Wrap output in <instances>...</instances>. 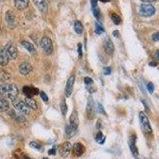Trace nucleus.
I'll use <instances>...</instances> for the list:
<instances>
[{"instance_id": "f257e3e1", "label": "nucleus", "mask_w": 159, "mask_h": 159, "mask_svg": "<svg viewBox=\"0 0 159 159\" xmlns=\"http://www.w3.org/2000/svg\"><path fill=\"white\" fill-rule=\"evenodd\" d=\"M0 95L4 99L15 101L18 96V89L14 84L4 83L0 86Z\"/></svg>"}, {"instance_id": "f03ea898", "label": "nucleus", "mask_w": 159, "mask_h": 159, "mask_svg": "<svg viewBox=\"0 0 159 159\" xmlns=\"http://www.w3.org/2000/svg\"><path fill=\"white\" fill-rule=\"evenodd\" d=\"M155 7L152 4L143 3L139 7V15L143 17H150L155 14Z\"/></svg>"}, {"instance_id": "7ed1b4c3", "label": "nucleus", "mask_w": 159, "mask_h": 159, "mask_svg": "<svg viewBox=\"0 0 159 159\" xmlns=\"http://www.w3.org/2000/svg\"><path fill=\"white\" fill-rule=\"evenodd\" d=\"M139 120L141 123V126L143 127V130H144L147 134H151L152 133V128L150 126V121H149L148 117L147 115L145 114L143 111H141L139 113Z\"/></svg>"}, {"instance_id": "20e7f679", "label": "nucleus", "mask_w": 159, "mask_h": 159, "mask_svg": "<svg viewBox=\"0 0 159 159\" xmlns=\"http://www.w3.org/2000/svg\"><path fill=\"white\" fill-rule=\"evenodd\" d=\"M41 46L42 49L45 51V52L47 55H50L53 50V46H52V42L51 39L48 37H44L41 40Z\"/></svg>"}, {"instance_id": "39448f33", "label": "nucleus", "mask_w": 159, "mask_h": 159, "mask_svg": "<svg viewBox=\"0 0 159 159\" xmlns=\"http://www.w3.org/2000/svg\"><path fill=\"white\" fill-rule=\"evenodd\" d=\"M4 48H5L7 54L10 60L16 59L17 57H18V49H17L16 45L15 44L12 43V42H10V43L7 44L4 46Z\"/></svg>"}, {"instance_id": "423d86ee", "label": "nucleus", "mask_w": 159, "mask_h": 159, "mask_svg": "<svg viewBox=\"0 0 159 159\" xmlns=\"http://www.w3.org/2000/svg\"><path fill=\"white\" fill-rule=\"evenodd\" d=\"M14 107L22 115H29L30 112V108L23 101H14Z\"/></svg>"}, {"instance_id": "0eeeda50", "label": "nucleus", "mask_w": 159, "mask_h": 159, "mask_svg": "<svg viewBox=\"0 0 159 159\" xmlns=\"http://www.w3.org/2000/svg\"><path fill=\"white\" fill-rule=\"evenodd\" d=\"M75 83V76H71L68 79L67 83H66V86L65 89V95L66 97H69L72 95V91H73V86H74Z\"/></svg>"}, {"instance_id": "6e6552de", "label": "nucleus", "mask_w": 159, "mask_h": 159, "mask_svg": "<svg viewBox=\"0 0 159 159\" xmlns=\"http://www.w3.org/2000/svg\"><path fill=\"white\" fill-rule=\"evenodd\" d=\"M72 150V145L69 142H65L60 147V154L63 157H66L69 155Z\"/></svg>"}, {"instance_id": "1a4fd4ad", "label": "nucleus", "mask_w": 159, "mask_h": 159, "mask_svg": "<svg viewBox=\"0 0 159 159\" xmlns=\"http://www.w3.org/2000/svg\"><path fill=\"white\" fill-rule=\"evenodd\" d=\"M129 147H130V151L132 154L135 157H138L139 156V150H138L137 147H136V135L135 134H132L129 139Z\"/></svg>"}, {"instance_id": "9d476101", "label": "nucleus", "mask_w": 159, "mask_h": 159, "mask_svg": "<svg viewBox=\"0 0 159 159\" xmlns=\"http://www.w3.org/2000/svg\"><path fill=\"white\" fill-rule=\"evenodd\" d=\"M72 150L73 155L76 156V157H80L85 152V147L82 143H76L72 147Z\"/></svg>"}, {"instance_id": "9b49d317", "label": "nucleus", "mask_w": 159, "mask_h": 159, "mask_svg": "<svg viewBox=\"0 0 159 159\" xmlns=\"http://www.w3.org/2000/svg\"><path fill=\"white\" fill-rule=\"evenodd\" d=\"M103 47H104L105 52H107L109 56L113 55L115 51V45L113 42H111V40L109 38H107V39L105 40L104 42H103Z\"/></svg>"}, {"instance_id": "f8f14e48", "label": "nucleus", "mask_w": 159, "mask_h": 159, "mask_svg": "<svg viewBox=\"0 0 159 159\" xmlns=\"http://www.w3.org/2000/svg\"><path fill=\"white\" fill-rule=\"evenodd\" d=\"M22 92L26 97L29 98H32L33 96H36L39 93L38 89L34 87H32V86H25L22 89Z\"/></svg>"}, {"instance_id": "ddd939ff", "label": "nucleus", "mask_w": 159, "mask_h": 159, "mask_svg": "<svg viewBox=\"0 0 159 159\" xmlns=\"http://www.w3.org/2000/svg\"><path fill=\"white\" fill-rule=\"evenodd\" d=\"M33 67L32 65L29 62H23L19 66V72L23 76H27L32 72Z\"/></svg>"}, {"instance_id": "4468645a", "label": "nucleus", "mask_w": 159, "mask_h": 159, "mask_svg": "<svg viewBox=\"0 0 159 159\" xmlns=\"http://www.w3.org/2000/svg\"><path fill=\"white\" fill-rule=\"evenodd\" d=\"M5 19L6 22H7L8 25L11 27H14L16 23V17H15V14L11 11H7L5 15Z\"/></svg>"}, {"instance_id": "2eb2a0df", "label": "nucleus", "mask_w": 159, "mask_h": 159, "mask_svg": "<svg viewBox=\"0 0 159 159\" xmlns=\"http://www.w3.org/2000/svg\"><path fill=\"white\" fill-rule=\"evenodd\" d=\"M94 102L92 99V98L89 97V100H88L87 107H86V114L89 119H92V117L94 116Z\"/></svg>"}, {"instance_id": "dca6fc26", "label": "nucleus", "mask_w": 159, "mask_h": 159, "mask_svg": "<svg viewBox=\"0 0 159 159\" xmlns=\"http://www.w3.org/2000/svg\"><path fill=\"white\" fill-rule=\"evenodd\" d=\"M9 57H8L7 52L4 47H0V65L1 66H7L9 63Z\"/></svg>"}, {"instance_id": "f3484780", "label": "nucleus", "mask_w": 159, "mask_h": 159, "mask_svg": "<svg viewBox=\"0 0 159 159\" xmlns=\"http://www.w3.org/2000/svg\"><path fill=\"white\" fill-rule=\"evenodd\" d=\"M34 3L41 12L45 13L48 9V3L46 0H33Z\"/></svg>"}, {"instance_id": "a211bd4d", "label": "nucleus", "mask_w": 159, "mask_h": 159, "mask_svg": "<svg viewBox=\"0 0 159 159\" xmlns=\"http://www.w3.org/2000/svg\"><path fill=\"white\" fill-rule=\"evenodd\" d=\"M76 132H77V128L72 127L70 124L67 125V126L65 127V137L68 138V139H71V138L73 137V136L76 134Z\"/></svg>"}, {"instance_id": "6ab92c4d", "label": "nucleus", "mask_w": 159, "mask_h": 159, "mask_svg": "<svg viewBox=\"0 0 159 159\" xmlns=\"http://www.w3.org/2000/svg\"><path fill=\"white\" fill-rule=\"evenodd\" d=\"M15 7L19 11H23L26 9L29 6V0H15Z\"/></svg>"}, {"instance_id": "aec40b11", "label": "nucleus", "mask_w": 159, "mask_h": 159, "mask_svg": "<svg viewBox=\"0 0 159 159\" xmlns=\"http://www.w3.org/2000/svg\"><path fill=\"white\" fill-rule=\"evenodd\" d=\"M21 44H22V46H23V47L25 48V49L30 52V53H31L32 55L36 54V52H37L36 49H35L34 45H33L31 42H27V41H22V42H21Z\"/></svg>"}, {"instance_id": "412c9836", "label": "nucleus", "mask_w": 159, "mask_h": 159, "mask_svg": "<svg viewBox=\"0 0 159 159\" xmlns=\"http://www.w3.org/2000/svg\"><path fill=\"white\" fill-rule=\"evenodd\" d=\"M69 124L72 127L78 128V126H79V119H78L77 113H76V111H73V112L72 113V115L70 116L69 118Z\"/></svg>"}, {"instance_id": "4be33fe9", "label": "nucleus", "mask_w": 159, "mask_h": 159, "mask_svg": "<svg viewBox=\"0 0 159 159\" xmlns=\"http://www.w3.org/2000/svg\"><path fill=\"white\" fill-rule=\"evenodd\" d=\"M10 116H11L13 119H15L16 121L20 122V123H23V122L25 121V119L24 118L23 115L19 113L18 111V113H17V112L15 111H13V110L11 111V112H10Z\"/></svg>"}, {"instance_id": "5701e85b", "label": "nucleus", "mask_w": 159, "mask_h": 159, "mask_svg": "<svg viewBox=\"0 0 159 159\" xmlns=\"http://www.w3.org/2000/svg\"><path fill=\"white\" fill-rule=\"evenodd\" d=\"M25 103H26L28 107H30L32 110H37L38 108V104H37V102L35 101L34 99H32V98L25 97Z\"/></svg>"}, {"instance_id": "b1692460", "label": "nucleus", "mask_w": 159, "mask_h": 159, "mask_svg": "<svg viewBox=\"0 0 159 159\" xmlns=\"http://www.w3.org/2000/svg\"><path fill=\"white\" fill-rule=\"evenodd\" d=\"M9 102L4 98H0V111H7L9 109Z\"/></svg>"}, {"instance_id": "393cba45", "label": "nucleus", "mask_w": 159, "mask_h": 159, "mask_svg": "<svg viewBox=\"0 0 159 159\" xmlns=\"http://www.w3.org/2000/svg\"><path fill=\"white\" fill-rule=\"evenodd\" d=\"M74 30L76 34H81L82 33H83V30H84V26H83V25H82L81 22H79V21H77V22H75Z\"/></svg>"}, {"instance_id": "a878e982", "label": "nucleus", "mask_w": 159, "mask_h": 159, "mask_svg": "<svg viewBox=\"0 0 159 159\" xmlns=\"http://www.w3.org/2000/svg\"><path fill=\"white\" fill-rule=\"evenodd\" d=\"M96 141L99 143V144H103L105 142V137L103 136V133L101 131H99L96 136Z\"/></svg>"}, {"instance_id": "bb28decb", "label": "nucleus", "mask_w": 159, "mask_h": 159, "mask_svg": "<svg viewBox=\"0 0 159 159\" xmlns=\"http://www.w3.org/2000/svg\"><path fill=\"white\" fill-rule=\"evenodd\" d=\"M111 20L116 25H119V24H120V22H121V18H120L119 15L116 14V13H113L111 15Z\"/></svg>"}, {"instance_id": "cd10ccee", "label": "nucleus", "mask_w": 159, "mask_h": 159, "mask_svg": "<svg viewBox=\"0 0 159 159\" xmlns=\"http://www.w3.org/2000/svg\"><path fill=\"white\" fill-rule=\"evenodd\" d=\"M61 113L64 116H65L68 111V106L65 99H62L61 103Z\"/></svg>"}, {"instance_id": "c85d7f7f", "label": "nucleus", "mask_w": 159, "mask_h": 159, "mask_svg": "<svg viewBox=\"0 0 159 159\" xmlns=\"http://www.w3.org/2000/svg\"><path fill=\"white\" fill-rule=\"evenodd\" d=\"M95 32H96V34L100 35L102 34L103 32H104V29H103V25H101L100 24H99L98 22L96 23V30H95Z\"/></svg>"}, {"instance_id": "c756f323", "label": "nucleus", "mask_w": 159, "mask_h": 159, "mask_svg": "<svg viewBox=\"0 0 159 159\" xmlns=\"http://www.w3.org/2000/svg\"><path fill=\"white\" fill-rule=\"evenodd\" d=\"M30 147H32V148H34V149H35V150H39V151L42 150V146H41L39 143H36V142H31V143H30Z\"/></svg>"}, {"instance_id": "7c9ffc66", "label": "nucleus", "mask_w": 159, "mask_h": 159, "mask_svg": "<svg viewBox=\"0 0 159 159\" xmlns=\"http://www.w3.org/2000/svg\"><path fill=\"white\" fill-rule=\"evenodd\" d=\"M10 79V75L8 74L7 72H4V71H1L0 72V80H7Z\"/></svg>"}, {"instance_id": "2f4dec72", "label": "nucleus", "mask_w": 159, "mask_h": 159, "mask_svg": "<svg viewBox=\"0 0 159 159\" xmlns=\"http://www.w3.org/2000/svg\"><path fill=\"white\" fill-rule=\"evenodd\" d=\"M92 13H93V15L96 17V19H99V18H100V11L98 8V7L92 8Z\"/></svg>"}, {"instance_id": "473e14b6", "label": "nucleus", "mask_w": 159, "mask_h": 159, "mask_svg": "<svg viewBox=\"0 0 159 159\" xmlns=\"http://www.w3.org/2000/svg\"><path fill=\"white\" fill-rule=\"evenodd\" d=\"M147 90H148V92H150V94H152V93H153L154 91V84L151 83V82L148 83V84H147Z\"/></svg>"}, {"instance_id": "72a5a7b5", "label": "nucleus", "mask_w": 159, "mask_h": 159, "mask_svg": "<svg viewBox=\"0 0 159 159\" xmlns=\"http://www.w3.org/2000/svg\"><path fill=\"white\" fill-rule=\"evenodd\" d=\"M97 108H98V111H99V113H100V114L106 116V112H105L104 108H103V105L100 104V103H99V104H98Z\"/></svg>"}, {"instance_id": "f704fd0d", "label": "nucleus", "mask_w": 159, "mask_h": 159, "mask_svg": "<svg viewBox=\"0 0 159 159\" xmlns=\"http://www.w3.org/2000/svg\"><path fill=\"white\" fill-rule=\"evenodd\" d=\"M40 96H41V98H42V99H43L44 101L45 102H47L48 101V96L47 95L45 94V92H40Z\"/></svg>"}, {"instance_id": "c9c22d12", "label": "nucleus", "mask_w": 159, "mask_h": 159, "mask_svg": "<svg viewBox=\"0 0 159 159\" xmlns=\"http://www.w3.org/2000/svg\"><path fill=\"white\" fill-rule=\"evenodd\" d=\"M84 83L86 85H92L93 84V80L90 77H85L84 78Z\"/></svg>"}, {"instance_id": "e433bc0d", "label": "nucleus", "mask_w": 159, "mask_h": 159, "mask_svg": "<svg viewBox=\"0 0 159 159\" xmlns=\"http://www.w3.org/2000/svg\"><path fill=\"white\" fill-rule=\"evenodd\" d=\"M103 74L104 75H110L111 72V69L110 67L103 68Z\"/></svg>"}, {"instance_id": "4c0bfd02", "label": "nucleus", "mask_w": 159, "mask_h": 159, "mask_svg": "<svg viewBox=\"0 0 159 159\" xmlns=\"http://www.w3.org/2000/svg\"><path fill=\"white\" fill-rule=\"evenodd\" d=\"M82 54H83V52H82V45L81 44H78V56L80 58L82 57Z\"/></svg>"}, {"instance_id": "58836bf2", "label": "nucleus", "mask_w": 159, "mask_h": 159, "mask_svg": "<svg viewBox=\"0 0 159 159\" xmlns=\"http://www.w3.org/2000/svg\"><path fill=\"white\" fill-rule=\"evenodd\" d=\"M152 39L154 42H159V32L154 34L152 36Z\"/></svg>"}, {"instance_id": "ea45409f", "label": "nucleus", "mask_w": 159, "mask_h": 159, "mask_svg": "<svg viewBox=\"0 0 159 159\" xmlns=\"http://www.w3.org/2000/svg\"><path fill=\"white\" fill-rule=\"evenodd\" d=\"M154 59H155V61L157 62V63H159V49H157V50L154 52Z\"/></svg>"}, {"instance_id": "a19ab883", "label": "nucleus", "mask_w": 159, "mask_h": 159, "mask_svg": "<svg viewBox=\"0 0 159 159\" xmlns=\"http://www.w3.org/2000/svg\"><path fill=\"white\" fill-rule=\"evenodd\" d=\"M91 2H92V8L97 7V0H91Z\"/></svg>"}, {"instance_id": "79ce46f5", "label": "nucleus", "mask_w": 159, "mask_h": 159, "mask_svg": "<svg viewBox=\"0 0 159 159\" xmlns=\"http://www.w3.org/2000/svg\"><path fill=\"white\" fill-rule=\"evenodd\" d=\"M48 154H50V155H54L56 154V150L55 149H51L49 152H48Z\"/></svg>"}, {"instance_id": "37998d69", "label": "nucleus", "mask_w": 159, "mask_h": 159, "mask_svg": "<svg viewBox=\"0 0 159 159\" xmlns=\"http://www.w3.org/2000/svg\"><path fill=\"white\" fill-rule=\"evenodd\" d=\"M113 35H114V37H116V38H119V32L118 30H115L114 32H113Z\"/></svg>"}, {"instance_id": "c03bdc74", "label": "nucleus", "mask_w": 159, "mask_h": 159, "mask_svg": "<svg viewBox=\"0 0 159 159\" xmlns=\"http://www.w3.org/2000/svg\"><path fill=\"white\" fill-rule=\"evenodd\" d=\"M143 2H155L156 0H141Z\"/></svg>"}, {"instance_id": "a18cd8bd", "label": "nucleus", "mask_w": 159, "mask_h": 159, "mask_svg": "<svg viewBox=\"0 0 159 159\" xmlns=\"http://www.w3.org/2000/svg\"><path fill=\"white\" fill-rule=\"evenodd\" d=\"M157 62H154V61L150 62V66H154V67H155V66H157Z\"/></svg>"}, {"instance_id": "49530a36", "label": "nucleus", "mask_w": 159, "mask_h": 159, "mask_svg": "<svg viewBox=\"0 0 159 159\" xmlns=\"http://www.w3.org/2000/svg\"><path fill=\"white\" fill-rule=\"evenodd\" d=\"M101 123H100V122L99 121H98L97 122V125H96V128L98 129V130H99V129H100V127H101Z\"/></svg>"}, {"instance_id": "de8ad7c7", "label": "nucleus", "mask_w": 159, "mask_h": 159, "mask_svg": "<svg viewBox=\"0 0 159 159\" xmlns=\"http://www.w3.org/2000/svg\"><path fill=\"white\" fill-rule=\"evenodd\" d=\"M143 104H144L145 107H146V110H147V112H149V108H148V107H147V103H145V102H144V101H143Z\"/></svg>"}, {"instance_id": "09e8293b", "label": "nucleus", "mask_w": 159, "mask_h": 159, "mask_svg": "<svg viewBox=\"0 0 159 159\" xmlns=\"http://www.w3.org/2000/svg\"><path fill=\"white\" fill-rule=\"evenodd\" d=\"M25 159H31V158H30V157H25Z\"/></svg>"}, {"instance_id": "8fccbe9b", "label": "nucleus", "mask_w": 159, "mask_h": 159, "mask_svg": "<svg viewBox=\"0 0 159 159\" xmlns=\"http://www.w3.org/2000/svg\"><path fill=\"white\" fill-rule=\"evenodd\" d=\"M1 1H5V0H1Z\"/></svg>"}]
</instances>
